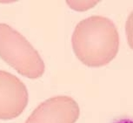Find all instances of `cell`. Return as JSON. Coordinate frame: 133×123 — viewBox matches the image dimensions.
Masks as SVG:
<instances>
[{"instance_id": "3", "label": "cell", "mask_w": 133, "mask_h": 123, "mask_svg": "<svg viewBox=\"0 0 133 123\" xmlns=\"http://www.w3.org/2000/svg\"><path fill=\"white\" fill-rule=\"evenodd\" d=\"M28 90L15 75L0 70V120L17 118L28 104Z\"/></svg>"}, {"instance_id": "4", "label": "cell", "mask_w": 133, "mask_h": 123, "mask_svg": "<svg viewBox=\"0 0 133 123\" xmlns=\"http://www.w3.org/2000/svg\"><path fill=\"white\" fill-rule=\"evenodd\" d=\"M79 115L80 108L76 100L60 95L38 105L24 123H76Z\"/></svg>"}, {"instance_id": "1", "label": "cell", "mask_w": 133, "mask_h": 123, "mask_svg": "<svg viewBox=\"0 0 133 123\" xmlns=\"http://www.w3.org/2000/svg\"><path fill=\"white\" fill-rule=\"evenodd\" d=\"M71 44L75 55L83 64L101 67L112 61L118 52V31L108 17L91 16L76 26Z\"/></svg>"}, {"instance_id": "2", "label": "cell", "mask_w": 133, "mask_h": 123, "mask_svg": "<svg viewBox=\"0 0 133 123\" xmlns=\"http://www.w3.org/2000/svg\"><path fill=\"white\" fill-rule=\"evenodd\" d=\"M0 58L28 79H39L45 71L38 52L21 33L4 23H0Z\"/></svg>"}]
</instances>
